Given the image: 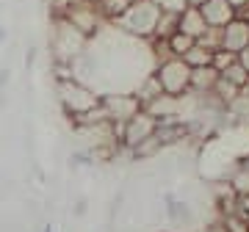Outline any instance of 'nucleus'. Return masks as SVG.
I'll use <instances>...</instances> for the list:
<instances>
[{"label": "nucleus", "mask_w": 249, "mask_h": 232, "mask_svg": "<svg viewBox=\"0 0 249 232\" xmlns=\"http://www.w3.org/2000/svg\"><path fill=\"white\" fill-rule=\"evenodd\" d=\"M247 45H249V19L235 17L232 22H227L222 28V50H230V53L238 55Z\"/></svg>", "instance_id": "nucleus-7"}, {"label": "nucleus", "mask_w": 249, "mask_h": 232, "mask_svg": "<svg viewBox=\"0 0 249 232\" xmlns=\"http://www.w3.org/2000/svg\"><path fill=\"white\" fill-rule=\"evenodd\" d=\"M235 58H238V55L230 53V50H216V53H213V69H219V75H222V72L235 61Z\"/></svg>", "instance_id": "nucleus-20"}, {"label": "nucleus", "mask_w": 249, "mask_h": 232, "mask_svg": "<svg viewBox=\"0 0 249 232\" xmlns=\"http://www.w3.org/2000/svg\"><path fill=\"white\" fill-rule=\"evenodd\" d=\"M160 9L152 3V0H139V3H130L127 11L122 17L114 19V25L122 31V33L133 36V39H152L155 36V25H158Z\"/></svg>", "instance_id": "nucleus-2"}, {"label": "nucleus", "mask_w": 249, "mask_h": 232, "mask_svg": "<svg viewBox=\"0 0 249 232\" xmlns=\"http://www.w3.org/2000/svg\"><path fill=\"white\" fill-rule=\"evenodd\" d=\"M238 61L244 64V69L249 72V45H247V47H244V50H241V53H238Z\"/></svg>", "instance_id": "nucleus-21"}, {"label": "nucleus", "mask_w": 249, "mask_h": 232, "mask_svg": "<svg viewBox=\"0 0 249 232\" xmlns=\"http://www.w3.org/2000/svg\"><path fill=\"white\" fill-rule=\"evenodd\" d=\"M130 3H139V0H130Z\"/></svg>", "instance_id": "nucleus-24"}, {"label": "nucleus", "mask_w": 249, "mask_h": 232, "mask_svg": "<svg viewBox=\"0 0 249 232\" xmlns=\"http://www.w3.org/2000/svg\"><path fill=\"white\" fill-rule=\"evenodd\" d=\"M166 45H169V50H172V55H178V58H183V55L191 50V47L196 45V39H191V36H186V33H175L172 39H166Z\"/></svg>", "instance_id": "nucleus-17"}, {"label": "nucleus", "mask_w": 249, "mask_h": 232, "mask_svg": "<svg viewBox=\"0 0 249 232\" xmlns=\"http://www.w3.org/2000/svg\"><path fill=\"white\" fill-rule=\"evenodd\" d=\"M191 66H188L183 58H178V55H172V58H166V61H160L158 66H155V78L160 81V86H163V91L166 94H188L191 91Z\"/></svg>", "instance_id": "nucleus-4"}, {"label": "nucleus", "mask_w": 249, "mask_h": 232, "mask_svg": "<svg viewBox=\"0 0 249 232\" xmlns=\"http://www.w3.org/2000/svg\"><path fill=\"white\" fill-rule=\"evenodd\" d=\"M158 125H160L158 119H155L150 111H144V108H142V111L133 116V119H127V122L119 127V144L133 152L139 144H144L147 138H152V135H155Z\"/></svg>", "instance_id": "nucleus-5"}, {"label": "nucleus", "mask_w": 249, "mask_h": 232, "mask_svg": "<svg viewBox=\"0 0 249 232\" xmlns=\"http://www.w3.org/2000/svg\"><path fill=\"white\" fill-rule=\"evenodd\" d=\"M86 36L78 33L70 22L55 19L53 36H50V50H53V61L55 64H75L86 50Z\"/></svg>", "instance_id": "nucleus-3"}, {"label": "nucleus", "mask_w": 249, "mask_h": 232, "mask_svg": "<svg viewBox=\"0 0 249 232\" xmlns=\"http://www.w3.org/2000/svg\"><path fill=\"white\" fill-rule=\"evenodd\" d=\"M219 69L213 66H199L191 72V94H213L216 83H219Z\"/></svg>", "instance_id": "nucleus-10"}, {"label": "nucleus", "mask_w": 249, "mask_h": 232, "mask_svg": "<svg viewBox=\"0 0 249 232\" xmlns=\"http://www.w3.org/2000/svg\"><path fill=\"white\" fill-rule=\"evenodd\" d=\"M160 94H166V91H163L160 81L155 78V72H150V75H147V78H144V81L139 83V89H136V97L142 99V105H144V108L150 105V102H155V99H158Z\"/></svg>", "instance_id": "nucleus-11"}, {"label": "nucleus", "mask_w": 249, "mask_h": 232, "mask_svg": "<svg viewBox=\"0 0 249 232\" xmlns=\"http://www.w3.org/2000/svg\"><path fill=\"white\" fill-rule=\"evenodd\" d=\"M183 61L191 66V69H199V66H213V50H205L202 45H194L183 55Z\"/></svg>", "instance_id": "nucleus-15"}, {"label": "nucleus", "mask_w": 249, "mask_h": 232, "mask_svg": "<svg viewBox=\"0 0 249 232\" xmlns=\"http://www.w3.org/2000/svg\"><path fill=\"white\" fill-rule=\"evenodd\" d=\"M188 3H191V6H202L205 0H188Z\"/></svg>", "instance_id": "nucleus-23"}, {"label": "nucleus", "mask_w": 249, "mask_h": 232, "mask_svg": "<svg viewBox=\"0 0 249 232\" xmlns=\"http://www.w3.org/2000/svg\"><path fill=\"white\" fill-rule=\"evenodd\" d=\"M55 94H58V102H61L64 114L72 116V122L80 119L83 114H89L94 108H100L103 102V94L86 86L78 78H64V81H55Z\"/></svg>", "instance_id": "nucleus-1"}, {"label": "nucleus", "mask_w": 249, "mask_h": 232, "mask_svg": "<svg viewBox=\"0 0 249 232\" xmlns=\"http://www.w3.org/2000/svg\"><path fill=\"white\" fill-rule=\"evenodd\" d=\"M103 111H106L108 122H114L116 127H122L127 119H133L139 111H142V99L136 94H122V91H114V94H103Z\"/></svg>", "instance_id": "nucleus-6"}, {"label": "nucleus", "mask_w": 249, "mask_h": 232, "mask_svg": "<svg viewBox=\"0 0 249 232\" xmlns=\"http://www.w3.org/2000/svg\"><path fill=\"white\" fill-rule=\"evenodd\" d=\"M222 78L227 83H232V86H238V89H247V86H249V72L244 69V64H241L238 58H235V61L222 72Z\"/></svg>", "instance_id": "nucleus-16"}, {"label": "nucleus", "mask_w": 249, "mask_h": 232, "mask_svg": "<svg viewBox=\"0 0 249 232\" xmlns=\"http://www.w3.org/2000/svg\"><path fill=\"white\" fill-rule=\"evenodd\" d=\"M196 45H202L205 50H222V28H208L199 39H196Z\"/></svg>", "instance_id": "nucleus-18"}, {"label": "nucleus", "mask_w": 249, "mask_h": 232, "mask_svg": "<svg viewBox=\"0 0 249 232\" xmlns=\"http://www.w3.org/2000/svg\"><path fill=\"white\" fill-rule=\"evenodd\" d=\"M160 11H166V14H183V11L191 6L188 0H152Z\"/></svg>", "instance_id": "nucleus-19"}, {"label": "nucleus", "mask_w": 249, "mask_h": 232, "mask_svg": "<svg viewBox=\"0 0 249 232\" xmlns=\"http://www.w3.org/2000/svg\"><path fill=\"white\" fill-rule=\"evenodd\" d=\"M178 31H180V33H186V36H191V39H199V36L208 31V22H205L199 6H188V9L180 14Z\"/></svg>", "instance_id": "nucleus-9"}, {"label": "nucleus", "mask_w": 249, "mask_h": 232, "mask_svg": "<svg viewBox=\"0 0 249 232\" xmlns=\"http://www.w3.org/2000/svg\"><path fill=\"white\" fill-rule=\"evenodd\" d=\"M227 3H230V6H235V9H247V6H249V0H227Z\"/></svg>", "instance_id": "nucleus-22"}, {"label": "nucleus", "mask_w": 249, "mask_h": 232, "mask_svg": "<svg viewBox=\"0 0 249 232\" xmlns=\"http://www.w3.org/2000/svg\"><path fill=\"white\" fill-rule=\"evenodd\" d=\"M227 182L235 191V197H249V161H241Z\"/></svg>", "instance_id": "nucleus-12"}, {"label": "nucleus", "mask_w": 249, "mask_h": 232, "mask_svg": "<svg viewBox=\"0 0 249 232\" xmlns=\"http://www.w3.org/2000/svg\"><path fill=\"white\" fill-rule=\"evenodd\" d=\"M178 22H180V14H166V11H160L158 17V25H155V36L152 39H172V36L178 33Z\"/></svg>", "instance_id": "nucleus-14"}, {"label": "nucleus", "mask_w": 249, "mask_h": 232, "mask_svg": "<svg viewBox=\"0 0 249 232\" xmlns=\"http://www.w3.org/2000/svg\"><path fill=\"white\" fill-rule=\"evenodd\" d=\"M94 6L97 11L106 17V22H114L116 17H122L127 6H130V0H94Z\"/></svg>", "instance_id": "nucleus-13"}, {"label": "nucleus", "mask_w": 249, "mask_h": 232, "mask_svg": "<svg viewBox=\"0 0 249 232\" xmlns=\"http://www.w3.org/2000/svg\"><path fill=\"white\" fill-rule=\"evenodd\" d=\"M199 11H202L208 28H224L227 22H232V19L238 17V9L230 6L227 0H205L202 6H199Z\"/></svg>", "instance_id": "nucleus-8"}]
</instances>
